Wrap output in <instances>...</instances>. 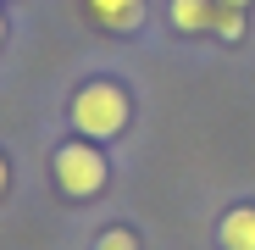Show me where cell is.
Returning a JSON list of instances; mask_svg holds the SVG:
<instances>
[{
    "label": "cell",
    "instance_id": "obj_1",
    "mask_svg": "<svg viewBox=\"0 0 255 250\" xmlns=\"http://www.w3.org/2000/svg\"><path fill=\"white\" fill-rule=\"evenodd\" d=\"M128 117H133V100H128V89L111 83V78L78 83L72 100H67V122L78 128V139H95V145L117 139V134L128 128Z\"/></svg>",
    "mask_w": 255,
    "mask_h": 250
},
{
    "label": "cell",
    "instance_id": "obj_2",
    "mask_svg": "<svg viewBox=\"0 0 255 250\" xmlns=\"http://www.w3.org/2000/svg\"><path fill=\"white\" fill-rule=\"evenodd\" d=\"M50 178H56V189H61L67 200H95V195L111 184L106 150H100L95 139H67V145H56V156H50Z\"/></svg>",
    "mask_w": 255,
    "mask_h": 250
},
{
    "label": "cell",
    "instance_id": "obj_3",
    "mask_svg": "<svg viewBox=\"0 0 255 250\" xmlns=\"http://www.w3.org/2000/svg\"><path fill=\"white\" fill-rule=\"evenodd\" d=\"M83 11H89L106 33H133L144 22V0H83Z\"/></svg>",
    "mask_w": 255,
    "mask_h": 250
},
{
    "label": "cell",
    "instance_id": "obj_4",
    "mask_svg": "<svg viewBox=\"0 0 255 250\" xmlns=\"http://www.w3.org/2000/svg\"><path fill=\"white\" fill-rule=\"evenodd\" d=\"M217 250H255V206H233L217 223Z\"/></svg>",
    "mask_w": 255,
    "mask_h": 250
},
{
    "label": "cell",
    "instance_id": "obj_5",
    "mask_svg": "<svg viewBox=\"0 0 255 250\" xmlns=\"http://www.w3.org/2000/svg\"><path fill=\"white\" fill-rule=\"evenodd\" d=\"M166 22H172V33H211L217 0H172L166 6Z\"/></svg>",
    "mask_w": 255,
    "mask_h": 250
},
{
    "label": "cell",
    "instance_id": "obj_6",
    "mask_svg": "<svg viewBox=\"0 0 255 250\" xmlns=\"http://www.w3.org/2000/svg\"><path fill=\"white\" fill-rule=\"evenodd\" d=\"M211 33H217V39H228V45H239V39L250 33V22H244V11H228V6H217V22H211Z\"/></svg>",
    "mask_w": 255,
    "mask_h": 250
},
{
    "label": "cell",
    "instance_id": "obj_7",
    "mask_svg": "<svg viewBox=\"0 0 255 250\" xmlns=\"http://www.w3.org/2000/svg\"><path fill=\"white\" fill-rule=\"evenodd\" d=\"M95 250H139V234L122 228V223H117V228H100V234H95Z\"/></svg>",
    "mask_w": 255,
    "mask_h": 250
},
{
    "label": "cell",
    "instance_id": "obj_8",
    "mask_svg": "<svg viewBox=\"0 0 255 250\" xmlns=\"http://www.w3.org/2000/svg\"><path fill=\"white\" fill-rule=\"evenodd\" d=\"M6 184H11V167H6V156H0V195H6Z\"/></svg>",
    "mask_w": 255,
    "mask_h": 250
},
{
    "label": "cell",
    "instance_id": "obj_9",
    "mask_svg": "<svg viewBox=\"0 0 255 250\" xmlns=\"http://www.w3.org/2000/svg\"><path fill=\"white\" fill-rule=\"evenodd\" d=\"M217 6H228V11H250V0H217Z\"/></svg>",
    "mask_w": 255,
    "mask_h": 250
},
{
    "label": "cell",
    "instance_id": "obj_10",
    "mask_svg": "<svg viewBox=\"0 0 255 250\" xmlns=\"http://www.w3.org/2000/svg\"><path fill=\"white\" fill-rule=\"evenodd\" d=\"M0 45H6V17H0Z\"/></svg>",
    "mask_w": 255,
    "mask_h": 250
}]
</instances>
